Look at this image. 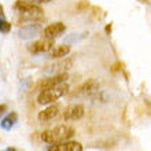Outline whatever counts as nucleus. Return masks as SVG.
Here are the masks:
<instances>
[{
  "label": "nucleus",
  "mask_w": 151,
  "mask_h": 151,
  "mask_svg": "<svg viewBox=\"0 0 151 151\" xmlns=\"http://www.w3.org/2000/svg\"><path fill=\"white\" fill-rule=\"evenodd\" d=\"M74 133H76L74 128L70 127V125H59V127H55L52 129L44 131L41 133V140L48 144L62 143V142L72 139Z\"/></svg>",
  "instance_id": "nucleus-1"
},
{
  "label": "nucleus",
  "mask_w": 151,
  "mask_h": 151,
  "mask_svg": "<svg viewBox=\"0 0 151 151\" xmlns=\"http://www.w3.org/2000/svg\"><path fill=\"white\" fill-rule=\"evenodd\" d=\"M69 89H70L69 84L62 83L54 88L41 91L39 93V96H37V102H39V104H51V103H54L55 100L59 99V98L66 95L69 92Z\"/></svg>",
  "instance_id": "nucleus-2"
},
{
  "label": "nucleus",
  "mask_w": 151,
  "mask_h": 151,
  "mask_svg": "<svg viewBox=\"0 0 151 151\" xmlns=\"http://www.w3.org/2000/svg\"><path fill=\"white\" fill-rule=\"evenodd\" d=\"M14 7H15L17 11L19 12L24 18H26V19L37 21V19H40V18H43V15H44L43 8L36 6V4H33V3H29V1H21V0H18Z\"/></svg>",
  "instance_id": "nucleus-3"
},
{
  "label": "nucleus",
  "mask_w": 151,
  "mask_h": 151,
  "mask_svg": "<svg viewBox=\"0 0 151 151\" xmlns=\"http://www.w3.org/2000/svg\"><path fill=\"white\" fill-rule=\"evenodd\" d=\"M43 32L40 24H28L18 29V37L21 40H32Z\"/></svg>",
  "instance_id": "nucleus-4"
},
{
  "label": "nucleus",
  "mask_w": 151,
  "mask_h": 151,
  "mask_svg": "<svg viewBox=\"0 0 151 151\" xmlns=\"http://www.w3.org/2000/svg\"><path fill=\"white\" fill-rule=\"evenodd\" d=\"M68 80V73H60V74H54L48 78H44L39 83V89L40 91H45V89H50V88H54L59 84L65 83Z\"/></svg>",
  "instance_id": "nucleus-5"
},
{
  "label": "nucleus",
  "mask_w": 151,
  "mask_h": 151,
  "mask_svg": "<svg viewBox=\"0 0 151 151\" xmlns=\"http://www.w3.org/2000/svg\"><path fill=\"white\" fill-rule=\"evenodd\" d=\"M84 113H85V110H84L83 104L73 103V104H69L68 107L65 109L63 118L65 121H77V119L83 118Z\"/></svg>",
  "instance_id": "nucleus-6"
},
{
  "label": "nucleus",
  "mask_w": 151,
  "mask_h": 151,
  "mask_svg": "<svg viewBox=\"0 0 151 151\" xmlns=\"http://www.w3.org/2000/svg\"><path fill=\"white\" fill-rule=\"evenodd\" d=\"M52 47H54V39H41V40H37L35 43L29 44L28 50L32 54H41V52H47V51H51Z\"/></svg>",
  "instance_id": "nucleus-7"
},
{
  "label": "nucleus",
  "mask_w": 151,
  "mask_h": 151,
  "mask_svg": "<svg viewBox=\"0 0 151 151\" xmlns=\"http://www.w3.org/2000/svg\"><path fill=\"white\" fill-rule=\"evenodd\" d=\"M47 151H83V146L78 142H62V143L50 144Z\"/></svg>",
  "instance_id": "nucleus-8"
},
{
  "label": "nucleus",
  "mask_w": 151,
  "mask_h": 151,
  "mask_svg": "<svg viewBox=\"0 0 151 151\" xmlns=\"http://www.w3.org/2000/svg\"><path fill=\"white\" fill-rule=\"evenodd\" d=\"M73 66V60L66 58V59H62L59 62H56V63L51 65V66H48L45 69V72L50 73V74H60V73H66L69 69Z\"/></svg>",
  "instance_id": "nucleus-9"
},
{
  "label": "nucleus",
  "mask_w": 151,
  "mask_h": 151,
  "mask_svg": "<svg viewBox=\"0 0 151 151\" xmlns=\"http://www.w3.org/2000/svg\"><path fill=\"white\" fill-rule=\"evenodd\" d=\"M65 30H66V26H65L62 22H55V24L48 25L47 28L43 30V36L45 39H56L59 37L60 35H63Z\"/></svg>",
  "instance_id": "nucleus-10"
},
{
  "label": "nucleus",
  "mask_w": 151,
  "mask_h": 151,
  "mask_svg": "<svg viewBox=\"0 0 151 151\" xmlns=\"http://www.w3.org/2000/svg\"><path fill=\"white\" fill-rule=\"evenodd\" d=\"M98 89H99V83H98L95 78H91V80H88V81H85V83L80 87L78 93L83 96H91V95H93V93H96Z\"/></svg>",
  "instance_id": "nucleus-11"
},
{
  "label": "nucleus",
  "mask_w": 151,
  "mask_h": 151,
  "mask_svg": "<svg viewBox=\"0 0 151 151\" xmlns=\"http://www.w3.org/2000/svg\"><path fill=\"white\" fill-rule=\"evenodd\" d=\"M58 114H59L58 106H50V107L44 109L43 111H40L39 115H37V118L41 122H48V121H52Z\"/></svg>",
  "instance_id": "nucleus-12"
},
{
  "label": "nucleus",
  "mask_w": 151,
  "mask_h": 151,
  "mask_svg": "<svg viewBox=\"0 0 151 151\" xmlns=\"http://www.w3.org/2000/svg\"><path fill=\"white\" fill-rule=\"evenodd\" d=\"M17 121H18V115H17V113L12 111L1 119L0 127H1V129H4V131H11L12 127L17 124Z\"/></svg>",
  "instance_id": "nucleus-13"
},
{
  "label": "nucleus",
  "mask_w": 151,
  "mask_h": 151,
  "mask_svg": "<svg viewBox=\"0 0 151 151\" xmlns=\"http://www.w3.org/2000/svg\"><path fill=\"white\" fill-rule=\"evenodd\" d=\"M69 52H70L69 44H62V45L52 47L51 52H50V56H51V58H65Z\"/></svg>",
  "instance_id": "nucleus-14"
},
{
  "label": "nucleus",
  "mask_w": 151,
  "mask_h": 151,
  "mask_svg": "<svg viewBox=\"0 0 151 151\" xmlns=\"http://www.w3.org/2000/svg\"><path fill=\"white\" fill-rule=\"evenodd\" d=\"M85 36H87L85 33H72V35H69V36L65 39V41H66V44L77 43V41H80V40H83Z\"/></svg>",
  "instance_id": "nucleus-15"
},
{
  "label": "nucleus",
  "mask_w": 151,
  "mask_h": 151,
  "mask_svg": "<svg viewBox=\"0 0 151 151\" xmlns=\"http://www.w3.org/2000/svg\"><path fill=\"white\" fill-rule=\"evenodd\" d=\"M11 30V25L6 19H0V32L1 33H8Z\"/></svg>",
  "instance_id": "nucleus-16"
},
{
  "label": "nucleus",
  "mask_w": 151,
  "mask_h": 151,
  "mask_svg": "<svg viewBox=\"0 0 151 151\" xmlns=\"http://www.w3.org/2000/svg\"><path fill=\"white\" fill-rule=\"evenodd\" d=\"M28 85H29V80H28V78L24 80V81L21 83V88H22V91H26V88H28Z\"/></svg>",
  "instance_id": "nucleus-17"
},
{
  "label": "nucleus",
  "mask_w": 151,
  "mask_h": 151,
  "mask_svg": "<svg viewBox=\"0 0 151 151\" xmlns=\"http://www.w3.org/2000/svg\"><path fill=\"white\" fill-rule=\"evenodd\" d=\"M6 111H7V106H6V104H0V118L3 117Z\"/></svg>",
  "instance_id": "nucleus-18"
},
{
  "label": "nucleus",
  "mask_w": 151,
  "mask_h": 151,
  "mask_svg": "<svg viewBox=\"0 0 151 151\" xmlns=\"http://www.w3.org/2000/svg\"><path fill=\"white\" fill-rule=\"evenodd\" d=\"M30 1H36V3H48L51 0H30Z\"/></svg>",
  "instance_id": "nucleus-19"
},
{
  "label": "nucleus",
  "mask_w": 151,
  "mask_h": 151,
  "mask_svg": "<svg viewBox=\"0 0 151 151\" xmlns=\"http://www.w3.org/2000/svg\"><path fill=\"white\" fill-rule=\"evenodd\" d=\"M0 15H3V7H1V4H0Z\"/></svg>",
  "instance_id": "nucleus-20"
},
{
  "label": "nucleus",
  "mask_w": 151,
  "mask_h": 151,
  "mask_svg": "<svg viewBox=\"0 0 151 151\" xmlns=\"http://www.w3.org/2000/svg\"><path fill=\"white\" fill-rule=\"evenodd\" d=\"M7 151H17L15 148H12V147H10V148H7Z\"/></svg>",
  "instance_id": "nucleus-21"
}]
</instances>
